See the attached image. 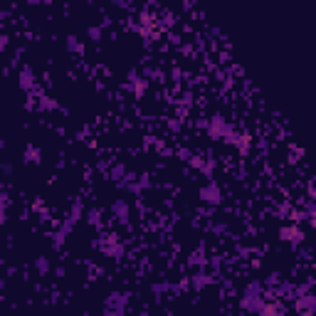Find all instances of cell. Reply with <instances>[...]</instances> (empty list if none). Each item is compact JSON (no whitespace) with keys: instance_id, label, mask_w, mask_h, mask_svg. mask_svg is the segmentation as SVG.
<instances>
[{"instance_id":"44dd1931","label":"cell","mask_w":316,"mask_h":316,"mask_svg":"<svg viewBox=\"0 0 316 316\" xmlns=\"http://www.w3.org/2000/svg\"><path fill=\"white\" fill-rule=\"evenodd\" d=\"M5 220H8V213H5V207H0V227L5 225Z\"/></svg>"},{"instance_id":"ffe728a7","label":"cell","mask_w":316,"mask_h":316,"mask_svg":"<svg viewBox=\"0 0 316 316\" xmlns=\"http://www.w3.org/2000/svg\"><path fill=\"white\" fill-rule=\"evenodd\" d=\"M153 292H156V294L168 292V284H153Z\"/></svg>"},{"instance_id":"277c9868","label":"cell","mask_w":316,"mask_h":316,"mask_svg":"<svg viewBox=\"0 0 316 316\" xmlns=\"http://www.w3.org/2000/svg\"><path fill=\"white\" fill-rule=\"evenodd\" d=\"M279 240L282 242H287V245H301L304 242V230H301V225H294V223H289V225H282L279 227Z\"/></svg>"},{"instance_id":"5b68a950","label":"cell","mask_w":316,"mask_h":316,"mask_svg":"<svg viewBox=\"0 0 316 316\" xmlns=\"http://www.w3.org/2000/svg\"><path fill=\"white\" fill-rule=\"evenodd\" d=\"M227 141L237 148L240 156H249V148H252V134H247V131H235Z\"/></svg>"},{"instance_id":"ba28073f","label":"cell","mask_w":316,"mask_h":316,"mask_svg":"<svg viewBox=\"0 0 316 316\" xmlns=\"http://www.w3.org/2000/svg\"><path fill=\"white\" fill-rule=\"evenodd\" d=\"M200 198H203L205 203L210 205H220L223 203V193H220V188H218V183H205L203 188H200Z\"/></svg>"},{"instance_id":"9c48e42d","label":"cell","mask_w":316,"mask_h":316,"mask_svg":"<svg viewBox=\"0 0 316 316\" xmlns=\"http://www.w3.org/2000/svg\"><path fill=\"white\" fill-rule=\"evenodd\" d=\"M129 89H131V94H134V96H138V99H141V96L146 94V89H148V82H146L141 74L131 72V74H129Z\"/></svg>"},{"instance_id":"2e32d148","label":"cell","mask_w":316,"mask_h":316,"mask_svg":"<svg viewBox=\"0 0 316 316\" xmlns=\"http://www.w3.org/2000/svg\"><path fill=\"white\" fill-rule=\"evenodd\" d=\"M87 35H89L91 40H96V42H99V40H101V35H104V30H101L99 25H91L89 30H87Z\"/></svg>"},{"instance_id":"8992f818","label":"cell","mask_w":316,"mask_h":316,"mask_svg":"<svg viewBox=\"0 0 316 316\" xmlns=\"http://www.w3.org/2000/svg\"><path fill=\"white\" fill-rule=\"evenodd\" d=\"M257 314L259 316H284L287 314V306H284L282 299H265Z\"/></svg>"},{"instance_id":"6da1fadb","label":"cell","mask_w":316,"mask_h":316,"mask_svg":"<svg viewBox=\"0 0 316 316\" xmlns=\"http://www.w3.org/2000/svg\"><path fill=\"white\" fill-rule=\"evenodd\" d=\"M262 301H265V287H262V282H249L247 287H245V292L240 296V306L249 311V314H257L259 311V306H262Z\"/></svg>"},{"instance_id":"3957f363","label":"cell","mask_w":316,"mask_h":316,"mask_svg":"<svg viewBox=\"0 0 316 316\" xmlns=\"http://www.w3.org/2000/svg\"><path fill=\"white\" fill-rule=\"evenodd\" d=\"M205 129H207V134H210V138H230V136L235 134V129L227 124L225 116H210L207 119V124H205Z\"/></svg>"},{"instance_id":"8fae6325","label":"cell","mask_w":316,"mask_h":316,"mask_svg":"<svg viewBox=\"0 0 316 316\" xmlns=\"http://www.w3.org/2000/svg\"><path fill=\"white\" fill-rule=\"evenodd\" d=\"M20 89L25 91L35 89V72L30 67H20Z\"/></svg>"},{"instance_id":"52a82bcc","label":"cell","mask_w":316,"mask_h":316,"mask_svg":"<svg viewBox=\"0 0 316 316\" xmlns=\"http://www.w3.org/2000/svg\"><path fill=\"white\" fill-rule=\"evenodd\" d=\"M296 311L299 314H314V309H316V296L311 289H306V292H301L296 299Z\"/></svg>"},{"instance_id":"7c38bea8","label":"cell","mask_w":316,"mask_h":316,"mask_svg":"<svg viewBox=\"0 0 316 316\" xmlns=\"http://www.w3.org/2000/svg\"><path fill=\"white\" fill-rule=\"evenodd\" d=\"M99 249H101L104 254H109V257H124V247H121V245H116L112 237H109V240H104V242L99 245Z\"/></svg>"},{"instance_id":"5bb4252c","label":"cell","mask_w":316,"mask_h":316,"mask_svg":"<svg viewBox=\"0 0 316 316\" xmlns=\"http://www.w3.org/2000/svg\"><path fill=\"white\" fill-rule=\"evenodd\" d=\"M35 270L40 272V277L49 274V270H52V267H49V259H47V257H40V259L35 262Z\"/></svg>"},{"instance_id":"d6986e66","label":"cell","mask_w":316,"mask_h":316,"mask_svg":"<svg viewBox=\"0 0 316 316\" xmlns=\"http://www.w3.org/2000/svg\"><path fill=\"white\" fill-rule=\"evenodd\" d=\"M190 265H200V267H203V265H205V257L200 254V252H195V254L190 257Z\"/></svg>"},{"instance_id":"4fadbf2b","label":"cell","mask_w":316,"mask_h":316,"mask_svg":"<svg viewBox=\"0 0 316 316\" xmlns=\"http://www.w3.org/2000/svg\"><path fill=\"white\" fill-rule=\"evenodd\" d=\"M25 161H30V163H40V161H42L40 148H35V146H27V148H25Z\"/></svg>"},{"instance_id":"e0dca14e","label":"cell","mask_w":316,"mask_h":316,"mask_svg":"<svg viewBox=\"0 0 316 316\" xmlns=\"http://www.w3.org/2000/svg\"><path fill=\"white\" fill-rule=\"evenodd\" d=\"M67 49L69 52H82V45H79V40H77L74 35H69L67 37Z\"/></svg>"},{"instance_id":"ac0fdd59","label":"cell","mask_w":316,"mask_h":316,"mask_svg":"<svg viewBox=\"0 0 316 316\" xmlns=\"http://www.w3.org/2000/svg\"><path fill=\"white\" fill-rule=\"evenodd\" d=\"M40 107H42V109H57V104H55L49 96H42V99H40Z\"/></svg>"},{"instance_id":"30bf717a","label":"cell","mask_w":316,"mask_h":316,"mask_svg":"<svg viewBox=\"0 0 316 316\" xmlns=\"http://www.w3.org/2000/svg\"><path fill=\"white\" fill-rule=\"evenodd\" d=\"M112 213H114V218H116L119 223H129V218H131V207H129V203H126L124 198L114 200Z\"/></svg>"},{"instance_id":"9a60e30c","label":"cell","mask_w":316,"mask_h":316,"mask_svg":"<svg viewBox=\"0 0 316 316\" xmlns=\"http://www.w3.org/2000/svg\"><path fill=\"white\" fill-rule=\"evenodd\" d=\"M207 282H210V277H207L205 272H198V274L193 277V287H205Z\"/></svg>"},{"instance_id":"7a4b0ae2","label":"cell","mask_w":316,"mask_h":316,"mask_svg":"<svg viewBox=\"0 0 316 316\" xmlns=\"http://www.w3.org/2000/svg\"><path fill=\"white\" fill-rule=\"evenodd\" d=\"M129 301H131V294L129 292H112L104 301V314L107 316H124L129 309Z\"/></svg>"}]
</instances>
